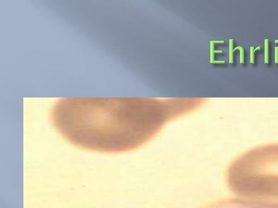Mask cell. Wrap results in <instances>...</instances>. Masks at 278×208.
<instances>
[{"label":"cell","mask_w":278,"mask_h":208,"mask_svg":"<svg viewBox=\"0 0 278 208\" xmlns=\"http://www.w3.org/2000/svg\"><path fill=\"white\" fill-rule=\"evenodd\" d=\"M130 112L122 99L64 98L53 105L51 119L57 132L73 145L100 152H123L136 147V138L142 144L135 135Z\"/></svg>","instance_id":"1"},{"label":"cell","mask_w":278,"mask_h":208,"mask_svg":"<svg viewBox=\"0 0 278 208\" xmlns=\"http://www.w3.org/2000/svg\"><path fill=\"white\" fill-rule=\"evenodd\" d=\"M227 181L236 197L278 204V143L240 155L229 167Z\"/></svg>","instance_id":"2"},{"label":"cell","mask_w":278,"mask_h":208,"mask_svg":"<svg viewBox=\"0 0 278 208\" xmlns=\"http://www.w3.org/2000/svg\"><path fill=\"white\" fill-rule=\"evenodd\" d=\"M203 208H278V204L236 196L217 201Z\"/></svg>","instance_id":"3"},{"label":"cell","mask_w":278,"mask_h":208,"mask_svg":"<svg viewBox=\"0 0 278 208\" xmlns=\"http://www.w3.org/2000/svg\"><path fill=\"white\" fill-rule=\"evenodd\" d=\"M269 40L268 38L265 39V63L269 64Z\"/></svg>","instance_id":"4"},{"label":"cell","mask_w":278,"mask_h":208,"mask_svg":"<svg viewBox=\"0 0 278 208\" xmlns=\"http://www.w3.org/2000/svg\"><path fill=\"white\" fill-rule=\"evenodd\" d=\"M229 63H234V40H229Z\"/></svg>","instance_id":"5"},{"label":"cell","mask_w":278,"mask_h":208,"mask_svg":"<svg viewBox=\"0 0 278 208\" xmlns=\"http://www.w3.org/2000/svg\"><path fill=\"white\" fill-rule=\"evenodd\" d=\"M238 50L240 52V64H243L244 63V50L243 47L241 46H237L234 50V52L236 50Z\"/></svg>","instance_id":"6"},{"label":"cell","mask_w":278,"mask_h":208,"mask_svg":"<svg viewBox=\"0 0 278 208\" xmlns=\"http://www.w3.org/2000/svg\"><path fill=\"white\" fill-rule=\"evenodd\" d=\"M254 47H250V64H254Z\"/></svg>","instance_id":"7"},{"label":"cell","mask_w":278,"mask_h":208,"mask_svg":"<svg viewBox=\"0 0 278 208\" xmlns=\"http://www.w3.org/2000/svg\"><path fill=\"white\" fill-rule=\"evenodd\" d=\"M275 63L278 64V47H275Z\"/></svg>","instance_id":"8"},{"label":"cell","mask_w":278,"mask_h":208,"mask_svg":"<svg viewBox=\"0 0 278 208\" xmlns=\"http://www.w3.org/2000/svg\"><path fill=\"white\" fill-rule=\"evenodd\" d=\"M261 50V47H260V46H259V47H257L256 48H255V49L254 51L255 52V51H256V50Z\"/></svg>","instance_id":"9"},{"label":"cell","mask_w":278,"mask_h":208,"mask_svg":"<svg viewBox=\"0 0 278 208\" xmlns=\"http://www.w3.org/2000/svg\"><path fill=\"white\" fill-rule=\"evenodd\" d=\"M275 43H276V44H278V40H275Z\"/></svg>","instance_id":"10"}]
</instances>
